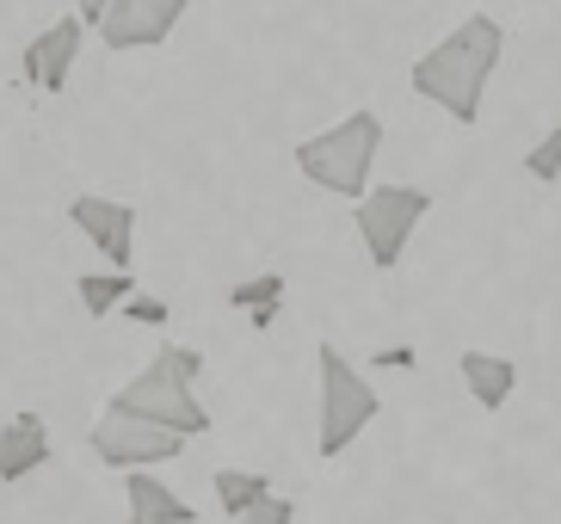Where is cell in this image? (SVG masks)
<instances>
[{"label": "cell", "instance_id": "cell-1", "mask_svg": "<svg viewBox=\"0 0 561 524\" xmlns=\"http://www.w3.org/2000/svg\"><path fill=\"white\" fill-rule=\"evenodd\" d=\"M500 56H506V25L494 13H469L413 62V93L432 99L438 112L469 130V124H481V93L494 81Z\"/></svg>", "mask_w": 561, "mask_h": 524}, {"label": "cell", "instance_id": "cell-2", "mask_svg": "<svg viewBox=\"0 0 561 524\" xmlns=\"http://www.w3.org/2000/svg\"><path fill=\"white\" fill-rule=\"evenodd\" d=\"M198 377H204V352H192V345H161V352L112 395L105 413L149 420V426H167V432H180V438H204V432H210V413H204V401H198Z\"/></svg>", "mask_w": 561, "mask_h": 524}, {"label": "cell", "instance_id": "cell-3", "mask_svg": "<svg viewBox=\"0 0 561 524\" xmlns=\"http://www.w3.org/2000/svg\"><path fill=\"white\" fill-rule=\"evenodd\" d=\"M377 413H382V395L370 389L358 364L340 345H314V451L340 457Z\"/></svg>", "mask_w": 561, "mask_h": 524}, {"label": "cell", "instance_id": "cell-4", "mask_svg": "<svg viewBox=\"0 0 561 524\" xmlns=\"http://www.w3.org/2000/svg\"><path fill=\"white\" fill-rule=\"evenodd\" d=\"M377 148H382V117L377 112H346L333 130L297 143V167H302V180H314L321 192L358 204L364 185H370V167H377Z\"/></svg>", "mask_w": 561, "mask_h": 524}, {"label": "cell", "instance_id": "cell-5", "mask_svg": "<svg viewBox=\"0 0 561 524\" xmlns=\"http://www.w3.org/2000/svg\"><path fill=\"white\" fill-rule=\"evenodd\" d=\"M432 216V192H420V185H364V197L352 204V223H358V241L364 253H370V265L377 272H396L401 253H408L413 229Z\"/></svg>", "mask_w": 561, "mask_h": 524}, {"label": "cell", "instance_id": "cell-6", "mask_svg": "<svg viewBox=\"0 0 561 524\" xmlns=\"http://www.w3.org/2000/svg\"><path fill=\"white\" fill-rule=\"evenodd\" d=\"M93 457L105 469H161V463H180L185 457V438L167 426H149V420H124V413H105L100 426H93Z\"/></svg>", "mask_w": 561, "mask_h": 524}, {"label": "cell", "instance_id": "cell-7", "mask_svg": "<svg viewBox=\"0 0 561 524\" xmlns=\"http://www.w3.org/2000/svg\"><path fill=\"white\" fill-rule=\"evenodd\" d=\"M185 7L192 0H105L93 32L105 37V49H154L180 32Z\"/></svg>", "mask_w": 561, "mask_h": 524}, {"label": "cell", "instance_id": "cell-8", "mask_svg": "<svg viewBox=\"0 0 561 524\" xmlns=\"http://www.w3.org/2000/svg\"><path fill=\"white\" fill-rule=\"evenodd\" d=\"M68 223L87 235V247H100L105 260H112V272H130V253H136V204H124V197H68Z\"/></svg>", "mask_w": 561, "mask_h": 524}, {"label": "cell", "instance_id": "cell-9", "mask_svg": "<svg viewBox=\"0 0 561 524\" xmlns=\"http://www.w3.org/2000/svg\"><path fill=\"white\" fill-rule=\"evenodd\" d=\"M81 44H87L81 19L75 13L56 19V25H44L32 44L19 49V75H25L37 93H68V75H75V62H81Z\"/></svg>", "mask_w": 561, "mask_h": 524}, {"label": "cell", "instance_id": "cell-10", "mask_svg": "<svg viewBox=\"0 0 561 524\" xmlns=\"http://www.w3.org/2000/svg\"><path fill=\"white\" fill-rule=\"evenodd\" d=\"M56 457V444H50V420L44 413H13L7 426H0V481L13 488V481H25V476H37L44 463Z\"/></svg>", "mask_w": 561, "mask_h": 524}, {"label": "cell", "instance_id": "cell-11", "mask_svg": "<svg viewBox=\"0 0 561 524\" xmlns=\"http://www.w3.org/2000/svg\"><path fill=\"white\" fill-rule=\"evenodd\" d=\"M457 377L462 389L476 395V408L481 413H500L512 401V389H518V364L506 358V352H488V345H469L457 358Z\"/></svg>", "mask_w": 561, "mask_h": 524}, {"label": "cell", "instance_id": "cell-12", "mask_svg": "<svg viewBox=\"0 0 561 524\" xmlns=\"http://www.w3.org/2000/svg\"><path fill=\"white\" fill-rule=\"evenodd\" d=\"M124 500H130L136 524H198V506L167 488L154 469H124Z\"/></svg>", "mask_w": 561, "mask_h": 524}, {"label": "cell", "instance_id": "cell-13", "mask_svg": "<svg viewBox=\"0 0 561 524\" xmlns=\"http://www.w3.org/2000/svg\"><path fill=\"white\" fill-rule=\"evenodd\" d=\"M265 493H278L272 481L260 476V469H216V506L229 512V519H241V512H253L265 500Z\"/></svg>", "mask_w": 561, "mask_h": 524}, {"label": "cell", "instance_id": "cell-14", "mask_svg": "<svg viewBox=\"0 0 561 524\" xmlns=\"http://www.w3.org/2000/svg\"><path fill=\"white\" fill-rule=\"evenodd\" d=\"M130 291H136L130 272H81V278H75V296H81V309L93 315V321H105Z\"/></svg>", "mask_w": 561, "mask_h": 524}, {"label": "cell", "instance_id": "cell-15", "mask_svg": "<svg viewBox=\"0 0 561 524\" xmlns=\"http://www.w3.org/2000/svg\"><path fill=\"white\" fill-rule=\"evenodd\" d=\"M284 272H260V278H241L229 291V309H241V315H253V309H284Z\"/></svg>", "mask_w": 561, "mask_h": 524}, {"label": "cell", "instance_id": "cell-16", "mask_svg": "<svg viewBox=\"0 0 561 524\" xmlns=\"http://www.w3.org/2000/svg\"><path fill=\"white\" fill-rule=\"evenodd\" d=\"M525 173H530L537 185H556V180H561V124H549L543 143L525 155Z\"/></svg>", "mask_w": 561, "mask_h": 524}, {"label": "cell", "instance_id": "cell-17", "mask_svg": "<svg viewBox=\"0 0 561 524\" xmlns=\"http://www.w3.org/2000/svg\"><path fill=\"white\" fill-rule=\"evenodd\" d=\"M117 315H124V321H136V328H167V303L161 296H142V291H130L124 296V303H117Z\"/></svg>", "mask_w": 561, "mask_h": 524}, {"label": "cell", "instance_id": "cell-18", "mask_svg": "<svg viewBox=\"0 0 561 524\" xmlns=\"http://www.w3.org/2000/svg\"><path fill=\"white\" fill-rule=\"evenodd\" d=\"M234 524H297V506H290L284 493H265L260 506H253V512H241Z\"/></svg>", "mask_w": 561, "mask_h": 524}, {"label": "cell", "instance_id": "cell-19", "mask_svg": "<svg viewBox=\"0 0 561 524\" xmlns=\"http://www.w3.org/2000/svg\"><path fill=\"white\" fill-rule=\"evenodd\" d=\"M370 364H377V371H420V358H413L408 345H382Z\"/></svg>", "mask_w": 561, "mask_h": 524}, {"label": "cell", "instance_id": "cell-20", "mask_svg": "<svg viewBox=\"0 0 561 524\" xmlns=\"http://www.w3.org/2000/svg\"><path fill=\"white\" fill-rule=\"evenodd\" d=\"M100 13H105V0H81V13H75V19H81L87 32H93V25H100Z\"/></svg>", "mask_w": 561, "mask_h": 524}, {"label": "cell", "instance_id": "cell-21", "mask_svg": "<svg viewBox=\"0 0 561 524\" xmlns=\"http://www.w3.org/2000/svg\"><path fill=\"white\" fill-rule=\"evenodd\" d=\"M130 524H136V519H130Z\"/></svg>", "mask_w": 561, "mask_h": 524}]
</instances>
